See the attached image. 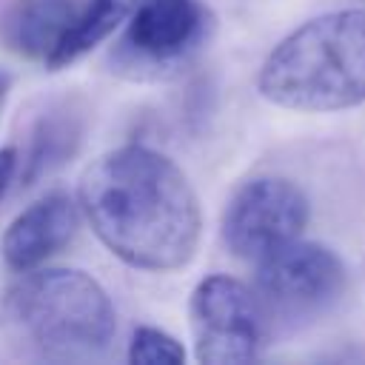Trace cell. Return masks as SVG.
<instances>
[{"label": "cell", "mask_w": 365, "mask_h": 365, "mask_svg": "<svg viewBox=\"0 0 365 365\" xmlns=\"http://www.w3.org/2000/svg\"><path fill=\"white\" fill-rule=\"evenodd\" d=\"M191 334L205 365L251 362L262 345L265 314L257 294L234 277L211 274L191 294Z\"/></svg>", "instance_id": "cell-5"}, {"label": "cell", "mask_w": 365, "mask_h": 365, "mask_svg": "<svg viewBox=\"0 0 365 365\" xmlns=\"http://www.w3.org/2000/svg\"><path fill=\"white\" fill-rule=\"evenodd\" d=\"M80 208L100 242L143 271H174L200 242L202 217L188 177L145 145L100 154L80 180Z\"/></svg>", "instance_id": "cell-1"}, {"label": "cell", "mask_w": 365, "mask_h": 365, "mask_svg": "<svg viewBox=\"0 0 365 365\" xmlns=\"http://www.w3.org/2000/svg\"><path fill=\"white\" fill-rule=\"evenodd\" d=\"M11 305L34 345L54 359H80L103 351L117 325L103 285L71 268L26 271L11 291Z\"/></svg>", "instance_id": "cell-3"}, {"label": "cell", "mask_w": 365, "mask_h": 365, "mask_svg": "<svg viewBox=\"0 0 365 365\" xmlns=\"http://www.w3.org/2000/svg\"><path fill=\"white\" fill-rule=\"evenodd\" d=\"M137 3L140 0H86V9L80 14V20L74 23L68 37L63 40L57 54L51 57L48 68H60L66 63H74L86 51H91L100 40H106L120 23H125L131 17Z\"/></svg>", "instance_id": "cell-10"}, {"label": "cell", "mask_w": 365, "mask_h": 365, "mask_svg": "<svg viewBox=\"0 0 365 365\" xmlns=\"http://www.w3.org/2000/svg\"><path fill=\"white\" fill-rule=\"evenodd\" d=\"M0 97H3V86H0Z\"/></svg>", "instance_id": "cell-13"}, {"label": "cell", "mask_w": 365, "mask_h": 365, "mask_svg": "<svg viewBox=\"0 0 365 365\" xmlns=\"http://www.w3.org/2000/svg\"><path fill=\"white\" fill-rule=\"evenodd\" d=\"M185 359L182 345L160 328H137L128 345V362L134 365H180Z\"/></svg>", "instance_id": "cell-11"}, {"label": "cell", "mask_w": 365, "mask_h": 365, "mask_svg": "<svg viewBox=\"0 0 365 365\" xmlns=\"http://www.w3.org/2000/svg\"><path fill=\"white\" fill-rule=\"evenodd\" d=\"M120 57L137 68L180 66L205 34L200 0H140L125 20Z\"/></svg>", "instance_id": "cell-7"}, {"label": "cell", "mask_w": 365, "mask_h": 365, "mask_svg": "<svg viewBox=\"0 0 365 365\" xmlns=\"http://www.w3.org/2000/svg\"><path fill=\"white\" fill-rule=\"evenodd\" d=\"M259 94L294 111H339L365 103V9L314 17L265 57Z\"/></svg>", "instance_id": "cell-2"}, {"label": "cell", "mask_w": 365, "mask_h": 365, "mask_svg": "<svg viewBox=\"0 0 365 365\" xmlns=\"http://www.w3.org/2000/svg\"><path fill=\"white\" fill-rule=\"evenodd\" d=\"M14 165H17V151L14 148H0V194L6 191V185L14 174Z\"/></svg>", "instance_id": "cell-12"}, {"label": "cell", "mask_w": 365, "mask_h": 365, "mask_svg": "<svg viewBox=\"0 0 365 365\" xmlns=\"http://www.w3.org/2000/svg\"><path fill=\"white\" fill-rule=\"evenodd\" d=\"M308 222L305 194L282 177H257L237 188L222 217V237L240 259L259 262L299 240Z\"/></svg>", "instance_id": "cell-6"}, {"label": "cell", "mask_w": 365, "mask_h": 365, "mask_svg": "<svg viewBox=\"0 0 365 365\" xmlns=\"http://www.w3.org/2000/svg\"><path fill=\"white\" fill-rule=\"evenodd\" d=\"M83 9L86 0H14L0 23V37L9 51L48 66Z\"/></svg>", "instance_id": "cell-9"}, {"label": "cell", "mask_w": 365, "mask_h": 365, "mask_svg": "<svg viewBox=\"0 0 365 365\" xmlns=\"http://www.w3.org/2000/svg\"><path fill=\"white\" fill-rule=\"evenodd\" d=\"M77 222L80 214L68 194L51 191L34 200L23 214L11 220V225L3 234L6 265L20 274L40 268L48 257H54L71 242Z\"/></svg>", "instance_id": "cell-8"}, {"label": "cell", "mask_w": 365, "mask_h": 365, "mask_svg": "<svg viewBox=\"0 0 365 365\" xmlns=\"http://www.w3.org/2000/svg\"><path fill=\"white\" fill-rule=\"evenodd\" d=\"M345 288V268L317 242H288L257 262L254 294L268 319H311L331 308Z\"/></svg>", "instance_id": "cell-4"}]
</instances>
